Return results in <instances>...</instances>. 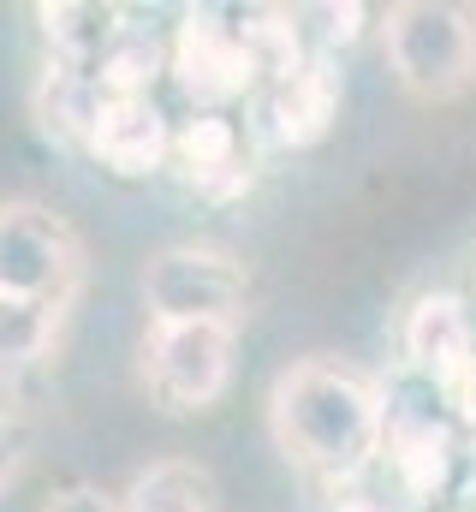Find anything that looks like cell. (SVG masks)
Masks as SVG:
<instances>
[{"instance_id": "1", "label": "cell", "mask_w": 476, "mask_h": 512, "mask_svg": "<svg viewBox=\"0 0 476 512\" xmlns=\"http://www.w3.org/2000/svg\"><path fill=\"white\" fill-rule=\"evenodd\" d=\"M268 429L286 465L334 489L369 477V465L381 459L387 399L363 370H346L334 358H298L268 387Z\"/></svg>"}, {"instance_id": "2", "label": "cell", "mask_w": 476, "mask_h": 512, "mask_svg": "<svg viewBox=\"0 0 476 512\" xmlns=\"http://www.w3.org/2000/svg\"><path fill=\"white\" fill-rule=\"evenodd\" d=\"M381 54L405 96L459 102L476 84V6L465 0H399L381 18Z\"/></svg>"}, {"instance_id": "3", "label": "cell", "mask_w": 476, "mask_h": 512, "mask_svg": "<svg viewBox=\"0 0 476 512\" xmlns=\"http://www.w3.org/2000/svg\"><path fill=\"white\" fill-rule=\"evenodd\" d=\"M84 292V239L42 203H0V298L72 310Z\"/></svg>"}, {"instance_id": "4", "label": "cell", "mask_w": 476, "mask_h": 512, "mask_svg": "<svg viewBox=\"0 0 476 512\" xmlns=\"http://www.w3.org/2000/svg\"><path fill=\"white\" fill-rule=\"evenodd\" d=\"M167 78L185 90L191 114H227L262 90V60L250 54L233 6H191L179 18Z\"/></svg>"}, {"instance_id": "5", "label": "cell", "mask_w": 476, "mask_h": 512, "mask_svg": "<svg viewBox=\"0 0 476 512\" xmlns=\"http://www.w3.org/2000/svg\"><path fill=\"white\" fill-rule=\"evenodd\" d=\"M238 328L221 322H149L143 334V387L167 417L209 411L233 387Z\"/></svg>"}, {"instance_id": "6", "label": "cell", "mask_w": 476, "mask_h": 512, "mask_svg": "<svg viewBox=\"0 0 476 512\" xmlns=\"http://www.w3.org/2000/svg\"><path fill=\"white\" fill-rule=\"evenodd\" d=\"M143 304H149V322L238 328L250 310V274L238 256L215 245H167L143 262Z\"/></svg>"}, {"instance_id": "7", "label": "cell", "mask_w": 476, "mask_h": 512, "mask_svg": "<svg viewBox=\"0 0 476 512\" xmlns=\"http://www.w3.org/2000/svg\"><path fill=\"white\" fill-rule=\"evenodd\" d=\"M405 370L447 393L453 411L476 417V322L459 292H423L399 328Z\"/></svg>"}, {"instance_id": "8", "label": "cell", "mask_w": 476, "mask_h": 512, "mask_svg": "<svg viewBox=\"0 0 476 512\" xmlns=\"http://www.w3.org/2000/svg\"><path fill=\"white\" fill-rule=\"evenodd\" d=\"M334 120H340V66L310 54L250 96L244 131L256 149H310L334 131Z\"/></svg>"}, {"instance_id": "9", "label": "cell", "mask_w": 476, "mask_h": 512, "mask_svg": "<svg viewBox=\"0 0 476 512\" xmlns=\"http://www.w3.org/2000/svg\"><path fill=\"white\" fill-rule=\"evenodd\" d=\"M173 173L203 203H238L256 185V143L233 114H191L173 126Z\"/></svg>"}, {"instance_id": "10", "label": "cell", "mask_w": 476, "mask_h": 512, "mask_svg": "<svg viewBox=\"0 0 476 512\" xmlns=\"http://www.w3.org/2000/svg\"><path fill=\"white\" fill-rule=\"evenodd\" d=\"M84 155L96 167H108L114 179H149L173 161V126L155 108V96H114L90 131Z\"/></svg>"}, {"instance_id": "11", "label": "cell", "mask_w": 476, "mask_h": 512, "mask_svg": "<svg viewBox=\"0 0 476 512\" xmlns=\"http://www.w3.org/2000/svg\"><path fill=\"white\" fill-rule=\"evenodd\" d=\"M137 6H114V0H42L30 18L42 30V48H48V66H66L78 78H96V66L108 60L125 24H131Z\"/></svg>"}, {"instance_id": "12", "label": "cell", "mask_w": 476, "mask_h": 512, "mask_svg": "<svg viewBox=\"0 0 476 512\" xmlns=\"http://www.w3.org/2000/svg\"><path fill=\"white\" fill-rule=\"evenodd\" d=\"M102 108H108V96H102L90 78H78V72L42 60V78H36V90H30V120H36V131H42L48 143H60V149H90V131L102 120Z\"/></svg>"}, {"instance_id": "13", "label": "cell", "mask_w": 476, "mask_h": 512, "mask_svg": "<svg viewBox=\"0 0 476 512\" xmlns=\"http://www.w3.org/2000/svg\"><path fill=\"white\" fill-rule=\"evenodd\" d=\"M119 512H221V489L197 459H155L131 477Z\"/></svg>"}, {"instance_id": "14", "label": "cell", "mask_w": 476, "mask_h": 512, "mask_svg": "<svg viewBox=\"0 0 476 512\" xmlns=\"http://www.w3.org/2000/svg\"><path fill=\"white\" fill-rule=\"evenodd\" d=\"M60 328H66L60 304L0 298V387H18L30 370H42L60 346Z\"/></svg>"}, {"instance_id": "15", "label": "cell", "mask_w": 476, "mask_h": 512, "mask_svg": "<svg viewBox=\"0 0 476 512\" xmlns=\"http://www.w3.org/2000/svg\"><path fill=\"white\" fill-rule=\"evenodd\" d=\"M298 12V30H304V48L310 54H322V60H334L340 48H352L357 36H363V6H292Z\"/></svg>"}, {"instance_id": "16", "label": "cell", "mask_w": 476, "mask_h": 512, "mask_svg": "<svg viewBox=\"0 0 476 512\" xmlns=\"http://www.w3.org/2000/svg\"><path fill=\"white\" fill-rule=\"evenodd\" d=\"M30 453H36V429H30V417L12 411V405H0V501H6V489L24 477Z\"/></svg>"}, {"instance_id": "17", "label": "cell", "mask_w": 476, "mask_h": 512, "mask_svg": "<svg viewBox=\"0 0 476 512\" xmlns=\"http://www.w3.org/2000/svg\"><path fill=\"white\" fill-rule=\"evenodd\" d=\"M322 512H405L387 489H375L369 477H357V483H334V489H322Z\"/></svg>"}, {"instance_id": "18", "label": "cell", "mask_w": 476, "mask_h": 512, "mask_svg": "<svg viewBox=\"0 0 476 512\" xmlns=\"http://www.w3.org/2000/svg\"><path fill=\"white\" fill-rule=\"evenodd\" d=\"M42 512H119V495L96 489V483H66V489H54V501Z\"/></svg>"}]
</instances>
